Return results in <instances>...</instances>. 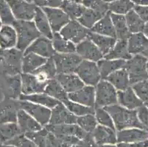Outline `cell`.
<instances>
[{
	"label": "cell",
	"instance_id": "cell-1",
	"mask_svg": "<svg viewBox=\"0 0 148 147\" xmlns=\"http://www.w3.org/2000/svg\"><path fill=\"white\" fill-rule=\"evenodd\" d=\"M112 117L115 128L122 130L128 128L145 129L138 120L136 110H129L121 105H114L104 107Z\"/></svg>",
	"mask_w": 148,
	"mask_h": 147
},
{
	"label": "cell",
	"instance_id": "cell-2",
	"mask_svg": "<svg viewBox=\"0 0 148 147\" xmlns=\"http://www.w3.org/2000/svg\"><path fill=\"white\" fill-rule=\"evenodd\" d=\"M12 26L17 32L16 48L22 52H25L35 40L41 36L33 21L16 20Z\"/></svg>",
	"mask_w": 148,
	"mask_h": 147
},
{
	"label": "cell",
	"instance_id": "cell-3",
	"mask_svg": "<svg viewBox=\"0 0 148 147\" xmlns=\"http://www.w3.org/2000/svg\"><path fill=\"white\" fill-rule=\"evenodd\" d=\"M24 52L16 47L0 49V67L4 75H21Z\"/></svg>",
	"mask_w": 148,
	"mask_h": 147
},
{
	"label": "cell",
	"instance_id": "cell-4",
	"mask_svg": "<svg viewBox=\"0 0 148 147\" xmlns=\"http://www.w3.org/2000/svg\"><path fill=\"white\" fill-rule=\"evenodd\" d=\"M147 60L142 55H133L131 58L126 60L124 68H125L128 73L130 85L142 81L147 80Z\"/></svg>",
	"mask_w": 148,
	"mask_h": 147
},
{
	"label": "cell",
	"instance_id": "cell-5",
	"mask_svg": "<svg viewBox=\"0 0 148 147\" xmlns=\"http://www.w3.org/2000/svg\"><path fill=\"white\" fill-rule=\"evenodd\" d=\"M95 107H106L118 104L117 90L106 79L95 86Z\"/></svg>",
	"mask_w": 148,
	"mask_h": 147
},
{
	"label": "cell",
	"instance_id": "cell-6",
	"mask_svg": "<svg viewBox=\"0 0 148 147\" xmlns=\"http://www.w3.org/2000/svg\"><path fill=\"white\" fill-rule=\"evenodd\" d=\"M76 74L86 85L96 86L102 79L97 63L83 60L77 68Z\"/></svg>",
	"mask_w": 148,
	"mask_h": 147
},
{
	"label": "cell",
	"instance_id": "cell-7",
	"mask_svg": "<svg viewBox=\"0 0 148 147\" xmlns=\"http://www.w3.org/2000/svg\"><path fill=\"white\" fill-rule=\"evenodd\" d=\"M58 75L75 73L83 59L77 53L61 54L56 52L52 56Z\"/></svg>",
	"mask_w": 148,
	"mask_h": 147
},
{
	"label": "cell",
	"instance_id": "cell-8",
	"mask_svg": "<svg viewBox=\"0 0 148 147\" xmlns=\"http://www.w3.org/2000/svg\"><path fill=\"white\" fill-rule=\"evenodd\" d=\"M90 32V29L83 27L77 20H70L69 22L62 28L59 33L77 45L87 38Z\"/></svg>",
	"mask_w": 148,
	"mask_h": 147
},
{
	"label": "cell",
	"instance_id": "cell-9",
	"mask_svg": "<svg viewBox=\"0 0 148 147\" xmlns=\"http://www.w3.org/2000/svg\"><path fill=\"white\" fill-rule=\"evenodd\" d=\"M16 20L33 21L36 14V6L34 3L25 0H6Z\"/></svg>",
	"mask_w": 148,
	"mask_h": 147
},
{
	"label": "cell",
	"instance_id": "cell-10",
	"mask_svg": "<svg viewBox=\"0 0 148 147\" xmlns=\"http://www.w3.org/2000/svg\"><path fill=\"white\" fill-rule=\"evenodd\" d=\"M18 106L20 109L24 110L33 117L41 126H46L49 124L52 112L51 109L27 101L18 100Z\"/></svg>",
	"mask_w": 148,
	"mask_h": 147
},
{
	"label": "cell",
	"instance_id": "cell-11",
	"mask_svg": "<svg viewBox=\"0 0 148 147\" xmlns=\"http://www.w3.org/2000/svg\"><path fill=\"white\" fill-rule=\"evenodd\" d=\"M21 75L4 76L2 89L5 95V98L13 100L19 99L20 96L22 94Z\"/></svg>",
	"mask_w": 148,
	"mask_h": 147
},
{
	"label": "cell",
	"instance_id": "cell-12",
	"mask_svg": "<svg viewBox=\"0 0 148 147\" xmlns=\"http://www.w3.org/2000/svg\"><path fill=\"white\" fill-rule=\"evenodd\" d=\"M76 53L83 60L97 63L104 58V55L102 54L98 47L95 45L88 38L83 40L80 44L76 45Z\"/></svg>",
	"mask_w": 148,
	"mask_h": 147
},
{
	"label": "cell",
	"instance_id": "cell-13",
	"mask_svg": "<svg viewBox=\"0 0 148 147\" xmlns=\"http://www.w3.org/2000/svg\"><path fill=\"white\" fill-rule=\"evenodd\" d=\"M41 9L47 17L53 33L60 32L71 20L68 15L60 8H42Z\"/></svg>",
	"mask_w": 148,
	"mask_h": 147
},
{
	"label": "cell",
	"instance_id": "cell-14",
	"mask_svg": "<svg viewBox=\"0 0 148 147\" xmlns=\"http://www.w3.org/2000/svg\"><path fill=\"white\" fill-rule=\"evenodd\" d=\"M29 52L49 59L52 58V56L56 53V51L52 46V40L41 36L27 48L24 53Z\"/></svg>",
	"mask_w": 148,
	"mask_h": 147
},
{
	"label": "cell",
	"instance_id": "cell-15",
	"mask_svg": "<svg viewBox=\"0 0 148 147\" xmlns=\"http://www.w3.org/2000/svg\"><path fill=\"white\" fill-rule=\"evenodd\" d=\"M77 117L67 109L63 102H60L52 109L49 124H77Z\"/></svg>",
	"mask_w": 148,
	"mask_h": 147
},
{
	"label": "cell",
	"instance_id": "cell-16",
	"mask_svg": "<svg viewBox=\"0 0 148 147\" xmlns=\"http://www.w3.org/2000/svg\"><path fill=\"white\" fill-rule=\"evenodd\" d=\"M19 109L18 101L5 98L0 102V124L17 123V114Z\"/></svg>",
	"mask_w": 148,
	"mask_h": 147
},
{
	"label": "cell",
	"instance_id": "cell-17",
	"mask_svg": "<svg viewBox=\"0 0 148 147\" xmlns=\"http://www.w3.org/2000/svg\"><path fill=\"white\" fill-rule=\"evenodd\" d=\"M95 87L85 85L76 92L68 94L69 100L95 108Z\"/></svg>",
	"mask_w": 148,
	"mask_h": 147
},
{
	"label": "cell",
	"instance_id": "cell-18",
	"mask_svg": "<svg viewBox=\"0 0 148 147\" xmlns=\"http://www.w3.org/2000/svg\"><path fill=\"white\" fill-rule=\"evenodd\" d=\"M21 77L22 94L30 95V94L44 93L47 84L41 83L40 81L38 80L33 74L21 73Z\"/></svg>",
	"mask_w": 148,
	"mask_h": 147
},
{
	"label": "cell",
	"instance_id": "cell-19",
	"mask_svg": "<svg viewBox=\"0 0 148 147\" xmlns=\"http://www.w3.org/2000/svg\"><path fill=\"white\" fill-rule=\"evenodd\" d=\"M117 99L118 105L129 110H137L144 105L131 86L125 91H118Z\"/></svg>",
	"mask_w": 148,
	"mask_h": 147
},
{
	"label": "cell",
	"instance_id": "cell-20",
	"mask_svg": "<svg viewBox=\"0 0 148 147\" xmlns=\"http://www.w3.org/2000/svg\"><path fill=\"white\" fill-rule=\"evenodd\" d=\"M56 79L59 82L67 94L76 92L86 85L75 73L72 74H58Z\"/></svg>",
	"mask_w": 148,
	"mask_h": 147
},
{
	"label": "cell",
	"instance_id": "cell-21",
	"mask_svg": "<svg viewBox=\"0 0 148 147\" xmlns=\"http://www.w3.org/2000/svg\"><path fill=\"white\" fill-rule=\"evenodd\" d=\"M17 32L12 25L3 24L0 28V49H9L16 47Z\"/></svg>",
	"mask_w": 148,
	"mask_h": 147
},
{
	"label": "cell",
	"instance_id": "cell-22",
	"mask_svg": "<svg viewBox=\"0 0 148 147\" xmlns=\"http://www.w3.org/2000/svg\"><path fill=\"white\" fill-rule=\"evenodd\" d=\"M48 59L36 54L24 53L21 63V71L24 74H33L47 61Z\"/></svg>",
	"mask_w": 148,
	"mask_h": 147
},
{
	"label": "cell",
	"instance_id": "cell-23",
	"mask_svg": "<svg viewBox=\"0 0 148 147\" xmlns=\"http://www.w3.org/2000/svg\"><path fill=\"white\" fill-rule=\"evenodd\" d=\"M127 45L130 55H142L148 47V38L143 32L133 33L127 40Z\"/></svg>",
	"mask_w": 148,
	"mask_h": 147
},
{
	"label": "cell",
	"instance_id": "cell-24",
	"mask_svg": "<svg viewBox=\"0 0 148 147\" xmlns=\"http://www.w3.org/2000/svg\"><path fill=\"white\" fill-rule=\"evenodd\" d=\"M17 124L21 130L27 131V133L40 131L42 126L33 117L22 109H19L18 111Z\"/></svg>",
	"mask_w": 148,
	"mask_h": 147
},
{
	"label": "cell",
	"instance_id": "cell-25",
	"mask_svg": "<svg viewBox=\"0 0 148 147\" xmlns=\"http://www.w3.org/2000/svg\"><path fill=\"white\" fill-rule=\"evenodd\" d=\"M47 129L51 133H53L54 134L57 135H75L76 137H82L85 135L84 130L79 125H77L76 124L60 125L49 124L48 126H47Z\"/></svg>",
	"mask_w": 148,
	"mask_h": 147
},
{
	"label": "cell",
	"instance_id": "cell-26",
	"mask_svg": "<svg viewBox=\"0 0 148 147\" xmlns=\"http://www.w3.org/2000/svg\"><path fill=\"white\" fill-rule=\"evenodd\" d=\"M147 139V132L139 128H128L119 130L118 133V140L120 142H140Z\"/></svg>",
	"mask_w": 148,
	"mask_h": 147
},
{
	"label": "cell",
	"instance_id": "cell-27",
	"mask_svg": "<svg viewBox=\"0 0 148 147\" xmlns=\"http://www.w3.org/2000/svg\"><path fill=\"white\" fill-rule=\"evenodd\" d=\"M126 60H110L103 58L97 62L98 67L102 79H106L112 73L122 69L125 67Z\"/></svg>",
	"mask_w": 148,
	"mask_h": 147
},
{
	"label": "cell",
	"instance_id": "cell-28",
	"mask_svg": "<svg viewBox=\"0 0 148 147\" xmlns=\"http://www.w3.org/2000/svg\"><path fill=\"white\" fill-rule=\"evenodd\" d=\"M91 31L92 32L97 33V34L116 38L115 29H114V24L111 21L110 12L106 13L103 18L99 20L95 24V26L91 28Z\"/></svg>",
	"mask_w": 148,
	"mask_h": 147
},
{
	"label": "cell",
	"instance_id": "cell-29",
	"mask_svg": "<svg viewBox=\"0 0 148 147\" xmlns=\"http://www.w3.org/2000/svg\"><path fill=\"white\" fill-rule=\"evenodd\" d=\"M33 21L41 36L52 40L53 37V32L48 21L47 17L41 8L38 7L36 8Z\"/></svg>",
	"mask_w": 148,
	"mask_h": 147
},
{
	"label": "cell",
	"instance_id": "cell-30",
	"mask_svg": "<svg viewBox=\"0 0 148 147\" xmlns=\"http://www.w3.org/2000/svg\"><path fill=\"white\" fill-rule=\"evenodd\" d=\"M106 79L108 81L117 91H125L131 86L128 73L124 68L112 73Z\"/></svg>",
	"mask_w": 148,
	"mask_h": 147
},
{
	"label": "cell",
	"instance_id": "cell-31",
	"mask_svg": "<svg viewBox=\"0 0 148 147\" xmlns=\"http://www.w3.org/2000/svg\"><path fill=\"white\" fill-rule=\"evenodd\" d=\"M88 38L93 41V43L98 47L100 52L104 56L112 50L116 42V38L108 36H102V35L97 34L91 31L88 35Z\"/></svg>",
	"mask_w": 148,
	"mask_h": 147
},
{
	"label": "cell",
	"instance_id": "cell-32",
	"mask_svg": "<svg viewBox=\"0 0 148 147\" xmlns=\"http://www.w3.org/2000/svg\"><path fill=\"white\" fill-rule=\"evenodd\" d=\"M33 74L36 76L38 80L45 84H47L50 79L56 78L58 73L52 58L48 59L47 61Z\"/></svg>",
	"mask_w": 148,
	"mask_h": 147
},
{
	"label": "cell",
	"instance_id": "cell-33",
	"mask_svg": "<svg viewBox=\"0 0 148 147\" xmlns=\"http://www.w3.org/2000/svg\"><path fill=\"white\" fill-rule=\"evenodd\" d=\"M18 100L27 101V102L38 104V105H41L42 106H44V107H48L51 110L60 102L58 101L57 99H54V98L49 96L47 94H46L45 93L30 94V95L21 94Z\"/></svg>",
	"mask_w": 148,
	"mask_h": 147
},
{
	"label": "cell",
	"instance_id": "cell-34",
	"mask_svg": "<svg viewBox=\"0 0 148 147\" xmlns=\"http://www.w3.org/2000/svg\"><path fill=\"white\" fill-rule=\"evenodd\" d=\"M110 16H111V21L115 29L116 40H128L130 36V32H129L128 28H127L125 16L116 14L111 12H110Z\"/></svg>",
	"mask_w": 148,
	"mask_h": 147
},
{
	"label": "cell",
	"instance_id": "cell-35",
	"mask_svg": "<svg viewBox=\"0 0 148 147\" xmlns=\"http://www.w3.org/2000/svg\"><path fill=\"white\" fill-rule=\"evenodd\" d=\"M52 42L54 49L57 53H76V45L63 37L59 32L53 33Z\"/></svg>",
	"mask_w": 148,
	"mask_h": 147
},
{
	"label": "cell",
	"instance_id": "cell-36",
	"mask_svg": "<svg viewBox=\"0 0 148 147\" xmlns=\"http://www.w3.org/2000/svg\"><path fill=\"white\" fill-rule=\"evenodd\" d=\"M131 55L128 51L127 40H117L112 50L104 56V58L110 60H125L131 58Z\"/></svg>",
	"mask_w": 148,
	"mask_h": 147
},
{
	"label": "cell",
	"instance_id": "cell-37",
	"mask_svg": "<svg viewBox=\"0 0 148 147\" xmlns=\"http://www.w3.org/2000/svg\"><path fill=\"white\" fill-rule=\"evenodd\" d=\"M44 93L60 102H64V101L69 99L68 94L56 78L50 79L48 82Z\"/></svg>",
	"mask_w": 148,
	"mask_h": 147
},
{
	"label": "cell",
	"instance_id": "cell-38",
	"mask_svg": "<svg viewBox=\"0 0 148 147\" xmlns=\"http://www.w3.org/2000/svg\"><path fill=\"white\" fill-rule=\"evenodd\" d=\"M94 136L98 144H114L116 142L114 129L99 125L94 130Z\"/></svg>",
	"mask_w": 148,
	"mask_h": 147
},
{
	"label": "cell",
	"instance_id": "cell-39",
	"mask_svg": "<svg viewBox=\"0 0 148 147\" xmlns=\"http://www.w3.org/2000/svg\"><path fill=\"white\" fill-rule=\"evenodd\" d=\"M126 23L130 34L142 32L145 26V22L140 18L134 10H130L125 15Z\"/></svg>",
	"mask_w": 148,
	"mask_h": 147
},
{
	"label": "cell",
	"instance_id": "cell-40",
	"mask_svg": "<svg viewBox=\"0 0 148 147\" xmlns=\"http://www.w3.org/2000/svg\"><path fill=\"white\" fill-rule=\"evenodd\" d=\"M60 8L68 15L70 19L77 20L82 16L86 8H85L83 4L64 0Z\"/></svg>",
	"mask_w": 148,
	"mask_h": 147
},
{
	"label": "cell",
	"instance_id": "cell-41",
	"mask_svg": "<svg viewBox=\"0 0 148 147\" xmlns=\"http://www.w3.org/2000/svg\"><path fill=\"white\" fill-rule=\"evenodd\" d=\"M104 16L105 15L103 13L86 8L82 16L77 21L80 23L83 27L91 30V28L95 26V24Z\"/></svg>",
	"mask_w": 148,
	"mask_h": 147
},
{
	"label": "cell",
	"instance_id": "cell-42",
	"mask_svg": "<svg viewBox=\"0 0 148 147\" xmlns=\"http://www.w3.org/2000/svg\"><path fill=\"white\" fill-rule=\"evenodd\" d=\"M135 5L131 0H116L108 4L109 12L125 16L130 10H134Z\"/></svg>",
	"mask_w": 148,
	"mask_h": 147
},
{
	"label": "cell",
	"instance_id": "cell-43",
	"mask_svg": "<svg viewBox=\"0 0 148 147\" xmlns=\"http://www.w3.org/2000/svg\"><path fill=\"white\" fill-rule=\"evenodd\" d=\"M63 103L67 107V109L77 117L83 116L88 115V114H95V107H87V106H85L81 104L72 102L69 99L64 101Z\"/></svg>",
	"mask_w": 148,
	"mask_h": 147
},
{
	"label": "cell",
	"instance_id": "cell-44",
	"mask_svg": "<svg viewBox=\"0 0 148 147\" xmlns=\"http://www.w3.org/2000/svg\"><path fill=\"white\" fill-rule=\"evenodd\" d=\"M77 124L86 132H94L97 126V121L95 114H88L83 116H79L77 118Z\"/></svg>",
	"mask_w": 148,
	"mask_h": 147
},
{
	"label": "cell",
	"instance_id": "cell-45",
	"mask_svg": "<svg viewBox=\"0 0 148 147\" xmlns=\"http://www.w3.org/2000/svg\"><path fill=\"white\" fill-rule=\"evenodd\" d=\"M95 116L97 123L99 125L108 126L114 129L115 126L112 117L104 107H95Z\"/></svg>",
	"mask_w": 148,
	"mask_h": 147
},
{
	"label": "cell",
	"instance_id": "cell-46",
	"mask_svg": "<svg viewBox=\"0 0 148 147\" xmlns=\"http://www.w3.org/2000/svg\"><path fill=\"white\" fill-rule=\"evenodd\" d=\"M0 18L3 24L12 25L16 21V18L6 0H0Z\"/></svg>",
	"mask_w": 148,
	"mask_h": 147
},
{
	"label": "cell",
	"instance_id": "cell-47",
	"mask_svg": "<svg viewBox=\"0 0 148 147\" xmlns=\"http://www.w3.org/2000/svg\"><path fill=\"white\" fill-rule=\"evenodd\" d=\"M82 4L85 8L106 15L109 12L108 3L103 0H83Z\"/></svg>",
	"mask_w": 148,
	"mask_h": 147
},
{
	"label": "cell",
	"instance_id": "cell-48",
	"mask_svg": "<svg viewBox=\"0 0 148 147\" xmlns=\"http://www.w3.org/2000/svg\"><path fill=\"white\" fill-rule=\"evenodd\" d=\"M137 96L144 104H148V80L142 81L131 85Z\"/></svg>",
	"mask_w": 148,
	"mask_h": 147
},
{
	"label": "cell",
	"instance_id": "cell-49",
	"mask_svg": "<svg viewBox=\"0 0 148 147\" xmlns=\"http://www.w3.org/2000/svg\"><path fill=\"white\" fill-rule=\"evenodd\" d=\"M20 128L16 123H6L1 124L0 133L4 137H11L20 132Z\"/></svg>",
	"mask_w": 148,
	"mask_h": 147
},
{
	"label": "cell",
	"instance_id": "cell-50",
	"mask_svg": "<svg viewBox=\"0 0 148 147\" xmlns=\"http://www.w3.org/2000/svg\"><path fill=\"white\" fill-rule=\"evenodd\" d=\"M64 0H34L33 3L38 8H60Z\"/></svg>",
	"mask_w": 148,
	"mask_h": 147
},
{
	"label": "cell",
	"instance_id": "cell-51",
	"mask_svg": "<svg viewBox=\"0 0 148 147\" xmlns=\"http://www.w3.org/2000/svg\"><path fill=\"white\" fill-rule=\"evenodd\" d=\"M138 120L143 125L145 129L148 130V106L144 104L136 110Z\"/></svg>",
	"mask_w": 148,
	"mask_h": 147
},
{
	"label": "cell",
	"instance_id": "cell-52",
	"mask_svg": "<svg viewBox=\"0 0 148 147\" xmlns=\"http://www.w3.org/2000/svg\"><path fill=\"white\" fill-rule=\"evenodd\" d=\"M134 10L145 23L148 22V6L135 5Z\"/></svg>",
	"mask_w": 148,
	"mask_h": 147
},
{
	"label": "cell",
	"instance_id": "cell-53",
	"mask_svg": "<svg viewBox=\"0 0 148 147\" xmlns=\"http://www.w3.org/2000/svg\"><path fill=\"white\" fill-rule=\"evenodd\" d=\"M133 3L138 6H148V0H131Z\"/></svg>",
	"mask_w": 148,
	"mask_h": 147
},
{
	"label": "cell",
	"instance_id": "cell-54",
	"mask_svg": "<svg viewBox=\"0 0 148 147\" xmlns=\"http://www.w3.org/2000/svg\"><path fill=\"white\" fill-rule=\"evenodd\" d=\"M144 33V34L146 36V37L148 38V22L145 23V28H144V30L143 32H142Z\"/></svg>",
	"mask_w": 148,
	"mask_h": 147
},
{
	"label": "cell",
	"instance_id": "cell-55",
	"mask_svg": "<svg viewBox=\"0 0 148 147\" xmlns=\"http://www.w3.org/2000/svg\"><path fill=\"white\" fill-rule=\"evenodd\" d=\"M142 55H144V56L146 57L147 60V61H148V47L146 49H145V51L142 54Z\"/></svg>",
	"mask_w": 148,
	"mask_h": 147
},
{
	"label": "cell",
	"instance_id": "cell-56",
	"mask_svg": "<svg viewBox=\"0 0 148 147\" xmlns=\"http://www.w3.org/2000/svg\"><path fill=\"white\" fill-rule=\"evenodd\" d=\"M68 1H70V2H76V3L82 4V1H83V0H68Z\"/></svg>",
	"mask_w": 148,
	"mask_h": 147
},
{
	"label": "cell",
	"instance_id": "cell-57",
	"mask_svg": "<svg viewBox=\"0 0 148 147\" xmlns=\"http://www.w3.org/2000/svg\"><path fill=\"white\" fill-rule=\"evenodd\" d=\"M103 1H104V2H107V3H111V2H114V1H116V0H103Z\"/></svg>",
	"mask_w": 148,
	"mask_h": 147
},
{
	"label": "cell",
	"instance_id": "cell-58",
	"mask_svg": "<svg viewBox=\"0 0 148 147\" xmlns=\"http://www.w3.org/2000/svg\"><path fill=\"white\" fill-rule=\"evenodd\" d=\"M25 1H27V2H31V3H33V2H34V0H25Z\"/></svg>",
	"mask_w": 148,
	"mask_h": 147
},
{
	"label": "cell",
	"instance_id": "cell-59",
	"mask_svg": "<svg viewBox=\"0 0 148 147\" xmlns=\"http://www.w3.org/2000/svg\"><path fill=\"white\" fill-rule=\"evenodd\" d=\"M2 26V21H1V18H0V28H1V27Z\"/></svg>",
	"mask_w": 148,
	"mask_h": 147
},
{
	"label": "cell",
	"instance_id": "cell-60",
	"mask_svg": "<svg viewBox=\"0 0 148 147\" xmlns=\"http://www.w3.org/2000/svg\"><path fill=\"white\" fill-rule=\"evenodd\" d=\"M145 105H146L147 106H148V104H145Z\"/></svg>",
	"mask_w": 148,
	"mask_h": 147
},
{
	"label": "cell",
	"instance_id": "cell-61",
	"mask_svg": "<svg viewBox=\"0 0 148 147\" xmlns=\"http://www.w3.org/2000/svg\"><path fill=\"white\" fill-rule=\"evenodd\" d=\"M147 73H148V66H147ZM147 80H148V79H147Z\"/></svg>",
	"mask_w": 148,
	"mask_h": 147
}]
</instances>
